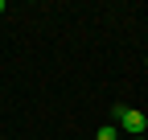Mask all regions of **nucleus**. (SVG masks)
<instances>
[{
	"instance_id": "1",
	"label": "nucleus",
	"mask_w": 148,
	"mask_h": 140,
	"mask_svg": "<svg viewBox=\"0 0 148 140\" xmlns=\"http://www.w3.org/2000/svg\"><path fill=\"white\" fill-rule=\"evenodd\" d=\"M115 124H119L123 132H132V136H144L148 119H144V111H132V107H115Z\"/></svg>"
},
{
	"instance_id": "2",
	"label": "nucleus",
	"mask_w": 148,
	"mask_h": 140,
	"mask_svg": "<svg viewBox=\"0 0 148 140\" xmlns=\"http://www.w3.org/2000/svg\"><path fill=\"white\" fill-rule=\"evenodd\" d=\"M115 136H119V132H115V124H103V128L95 132V140H115Z\"/></svg>"
},
{
	"instance_id": "3",
	"label": "nucleus",
	"mask_w": 148,
	"mask_h": 140,
	"mask_svg": "<svg viewBox=\"0 0 148 140\" xmlns=\"http://www.w3.org/2000/svg\"><path fill=\"white\" fill-rule=\"evenodd\" d=\"M0 12H4V0H0Z\"/></svg>"
},
{
	"instance_id": "4",
	"label": "nucleus",
	"mask_w": 148,
	"mask_h": 140,
	"mask_svg": "<svg viewBox=\"0 0 148 140\" xmlns=\"http://www.w3.org/2000/svg\"><path fill=\"white\" fill-rule=\"evenodd\" d=\"M132 140H144V136H132Z\"/></svg>"
}]
</instances>
